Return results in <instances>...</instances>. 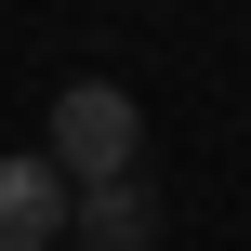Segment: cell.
<instances>
[{
	"instance_id": "cell-1",
	"label": "cell",
	"mask_w": 251,
	"mask_h": 251,
	"mask_svg": "<svg viewBox=\"0 0 251 251\" xmlns=\"http://www.w3.org/2000/svg\"><path fill=\"white\" fill-rule=\"evenodd\" d=\"M40 159L93 199V185H132L146 172V106L119 93V79H66L53 93V119H40Z\"/></svg>"
},
{
	"instance_id": "cell-2",
	"label": "cell",
	"mask_w": 251,
	"mask_h": 251,
	"mask_svg": "<svg viewBox=\"0 0 251 251\" xmlns=\"http://www.w3.org/2000/svg\"><path fill=\"white\" fill-rule=\"evenodd\" d=\"M66 212H79V185L26 146V159H0V251H53L66 238Z\"/></svg>"
},
{
	"instance_id": "cell-3",
	"label": "cell",
	"mask_w": 251,
	"mask_h": 251,
	"mask_svg": "<svg viewBox=\"0 0 251 251\" xmlns=\"http://www.w3.org/2000/svg\"><path fill=\"white\" fill-rule=\"evenodd\" d=\"M66 238H79V251H159V199H146V172H132V185H93V199L66 212Z\"/></svg>"
}]
</instances>
